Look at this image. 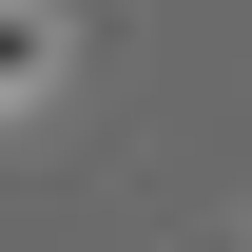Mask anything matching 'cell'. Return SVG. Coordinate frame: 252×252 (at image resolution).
<instances>
[{
  "mask_svg": "<svg viewBox=\"0 0 252 252\" xmlns=\"http://www.w3.org/2000/svg\"><path fill=\"white\" fill-rule=\"evenodd\" d=\"M0 78H39V0H0Z\"/></svg>",
  "mask_w": 252,
  "mask_h": 252,
  "instance_id": "obj_1",
  "label": "cell"
}]
</instances>
